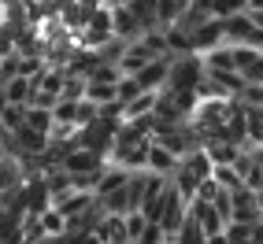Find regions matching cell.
Wrapping results in <instances>:
<instances>
[{
    "label": "cell",
    "mask_w": 263,
    "mask_h": 244,
    "mask_svg": "<svg viewBox=\"0 0 263 244\" xmlns=\"http://www.w3.org/2000/svg\"><path fill=\"white\" fill-rule=\"evenodd\" d=\"M137 240H141V244H163V240H167V233H163V226H160V222H152V218H148Z\"/></svg>",
    "instance_id": "83f0119b"
},
{
    "label": "cell",
    "mask_w": 263,
    "mask_h": 244,
    "mask_svg": "<svg viewBox=\"0 0 263 244\" xmlns=\"http://www.w3.org/2000/svg\"><path fill=\"white\" fill-rule=\"evenodd\" d=\"M126 45H130L126 37H115V33H111V37L104 41L97 52H100V59H104V63H115V67H119V59H122V52H126Z\"/></svg>",
    "instance_id": "d6986e66"
},
{
    "label": "cell",
    "mask_w": 263,
    "mask_h": 244,
    "mask_svg": "<svg viewBox=\"0 0 263 244\" xmlns=\"http://www.w3.org/2000/svg\"><path fill=\"white\" fill-rule=\"evenodd\" d=\"M100 115V108H97V100H89V96H82L78 100V115H74V122L78 126H85V122H93Z\"/></svg>",
    "instance_id": "4316f807"
},
{
    "label": "cell",
    "mask_w": 263,
    "mask_h": 244,
    "mask_svg": "<svg viewBox=\"0 0 263 244\" xmlns=\"http://www.w3.org/2000/svg\"><path fill=\"white\" fill-rule=\"evenodd\" d=\"M93 240H108V244H126L130 237H126V218L122 215H115V211H108L100 222H97V230H93Z\"/></svg>",
    "instance_id": "9c48e42d"
},
{
    "label": "cell",
    "mask_w": 263,
    "mask_h": 244,
    "mask_svg": "<svg viewBox=\"0 0 263 244\" xmlns=\"http://www.w3.org/2000/svg\"><path fill=\"white\" fill-rule=\"evenodd\" d=\"M0 133H4V126H0Z\"/></svg>",
    "instance_id": "1f68e13d"
},
{
    "label": "cell",
    "mask_w": 263,
    "mask_h": 244,
    "mask_svg": "<svg viewBox=\"0 0 263 244\" xmlns=\"http://www.w3.org/2000/svg\"><path fill=\"white\" fill-rule=\"evenodd\" d=\"M11 133H15V141H19V148H23V152H41V148L48 145V133L26 126V122H23V126H15Z\"/></svg>",
    "instance_id": "5bb4252c"
},
{
    "label": "cell",
    "mask_w": 263,
    "mask_h": 244,
    "mask_svg": "<svg viewBox=\"0 0 263 244\" xmlns=\"http://www.w3.org/2000/svg\"><path fill=\"white\" fill-rule=\"evenodd\" d=\"M189 41H193V52H212V48H219V45H226V30H222V19H208V23H200L197 30L189 33Z\"/></svg>",
    "instance_id": "5b68a950"
},
{
    "label": "cell",
    "mask_w": 263,
    "mask_h": 244,
    "mask_svg": "<svg viewBox=\"0 0 263 244\" xmlns=\"http://www.w3.org/2000/svg\"><path fill=\"white\" fill-rule=\"evenodd\" d=\"M115 130H119V122L97 115L93 122L78 126V145H82V148H93V152H100V155H108V152H111V137H115Z\"/></svg>",
    "instance_id": "7a4b0ae2"
},
{
    "label": "cell",
    "mask_w": 263,
    "mask_h": 244,
    "mask_svg": "<svg viewBox=\"0 0 263 244\" xmlns=\"http://www.w3.org/2000/svg\"><path fill=\"white\" fill-rule=\"evenodd\" d=\"M137 93H141V85H137V78H134V74H122V78L115 82V96H119L122 104H130Z\"/></svg>",
    "instance_id": "603a6c76"
},
{
    "label": "cell",
    "mask_w": 263,
    "mask_h": 244,
    "mask_svg": "<svg viewBox=\"0 0 263 244\" xmlns=\"http://www.w3.org/2000/svg\"><path fill=\"white\" fill-rule=\"evenodd\" d=\"M174 167H178V155L152 141V148H148V167H145V170H156V174H167V178H171Z\"/></svg>",
    "instance_id": "4fadbf2b"
},
{
    "label": "cell",
    "mask_w": 263,
    "mask_h": 244,
    "mask_svg": "<svg viewBox=\"0 0 263 244\" xmlns=\"http://www.w3.org/2000/svg\"><path fill=\"white\" fill-rule=\"evenodd\" d=\"M33 89H37V85H33L26 74H15V78H11V82H8L0 93H4V100H11V104H26Z\"/></svg>",
    "instance_id": "2e32d148"
},
{
    "label": "cell",
    "mask_w": 263,
    "mask_h": 244,
    "mask_svg": "<svg viewBox=\"0 0 263 244\" xmlns=\"http://www.w3.org/2000/svg\"><path fill=\"white\" fill-rule=\"evenodd\" d=\"M222 30H226V45L249 41V33H252V19H249V11H237V15H230V19H222Z\"/></svg>",
    "instance_id": "7c38bea8"
},
{
    "label": "cell",
    "mask_w": 263,
    "mask_h": 244,
    "mask_svg": "<svg viewBox=\"0 0 263 244\" xmlns=\"http://www.w3.org/2000/svg\"><path fill=\"white\" fill-rule=\"evenodd\" d=\"M230 196H234V215H230V218H237V222H256V218H263V207H259V200H256V189L237 185V189H230Z\"/></svg>",
    "instance_id": "52a82bcc"
},
{
    "label": "cell",
    "mask_w": 263,
    "mask_h": 244,
    "mask_svg": "<svg viewBox=\"0 0 263 244\" xmlns=\"http://www.w3.org/2000/svg\"><path fill=\"white\" fill-rule=\"evenodd\" d=\"M122 218H126V237H130V240H137V237H141V230H145V222H148V218H145L141 211H126Z\"/></svg>",
    "instance_id": "f1b7e54d"
},
{
    "label": "cell",
    "mask_w": 263,
    "mask_h": 244,
    "mask_svg": "<svg viewBox=\"0 0 263 244\" xmlns=\"http://www.w3.org/2000/svg\"><path fill=\"white\" fill-rule=\"evenodd\" d=\"M111 30H115V37H126V41L141 37V23H137V15L130 11V4L111 8Z\"/></svg>",
    "instance_id": "8fae6325"
},
{
    "label": "cell",
    "mask_w": 263,
    "mask_h": 244,
    "mask_svg": "<svg viewBox=\"0 0 263 244\" xmlns=\"http://www.w3.org/2000/svg\"><path fill=\"white\" fill-rule=\"evenodd\" d=\"M189 215L204 226V237L212 240V244H219V240H222V226H226V222H222V215L215 211V204H212V200L193 196V200H189Z\"/></svg>",
    "instance_id": "3957f363"
},
{
    "label": "cell",
    "mask_w": 263,
    "mask_h": 244,
    "mask_svg": "<svg viewBox=\"0 0 263 244\" xmlns=\"http://www.w3.org/2000/svg\"><path fill=\"white\" fill-rule=\"evenodd\" d=\"M97 108H100V118H111V122H122V118H126V104H122L119 96H111V100H100Z\"/></svg>",
    "instance_id": "cb8c5ba5"
},
{
    "label": "cell",
    "mask_w": 263,
    "mask_h": 244,
    "mask_svg": "<svg viewBox=\"0 0 263 244\" xmlns=\"http://www.w3.org/2000/svg\"><path fill=\"white\" fill-rule=\"evenodd\" d=\"M174 244H208L204 226L193 218L189 211H185V218H182V226H178V233H174Z\"/></svg>",
    "instance_id": "9a60e30c"
},
{
    "label": "cell",
    "mask_w": 263,
    "mask_h": 244,
    "mask_svg": "<svg viewBox=\"0 0 263 244\" xmlns=\"http://www.w3.org/2000/svg\"><path fill=\"white\" fill-rule=\"evenodd\" d=\"M189 0H156V23L160 26H171V23H178V15L185 11Z\"/></svg>",
    "instance_id": "e0dca14e"
},
{
    "label": "cell",
    "mask_w": 263,
    "mask_h": 244,
    "mask_svg": "<svg viewBox=\"0 0 263 244\" xmlns=\"http://www.w3.org/2000/svg\"><path fill=\"white\" fill-rule=\"evenodd\" d=\"M15 52V26L11 23H0V56Z\"/></svg>",
    "instance_id": "f546056e"
},
{
    "label": "cell",
    "mask_w": 263,
    "mask_h": 244,
    "mask_svg": "<svg viewBox=\"0 0 263 244\" xmlns=\"http://www.w3.org/2000/svg\"><path fill=\"white\" fill-rule=\"evenodd\" d=\"M60 96H67V100H82V96H85V78H82V74H67Z\"/></svg>",
    "instance_id": "484cf974"
},
{
    "label": "cell",
    "mask_w": 263,
    "mask_h": 244,
    "mask_svg": "<svg viewBox=\"0 0 263 244\" xmlns=\"http://www.w3.org/2000/svg\"><path fill=\"white\" fill-rule=\"evenodd\" d=\"M126 4L137 15V23H141V33L152 30V26H160V23H156V0H126Z\"/></svg>",
    "instance_id": "ac0fdd59"
},
{
    "label": "cell",
    "mask_w": 263,
    "mask_h": 244,
    "mask_svg": "<svg viewBox=\"0 0 263 244\" xmlns=\"http://www.w3.org/2000/svg\"><path fill=\"white\" fill-rule=\"evenodd\" d=\"M237 11H249V0H212V15L215 19H230Z\"/></svg>",
    "instance_id": "7402d4cb"
},
{
    "label": "cell",
    "mask_w": 263,
    "mask_h": 244,
    "mask_svg": "<svg viewBox=\"0 0 263 244\" xmlns=\"http://www.w3.org/2000/svg\"><path fill=\"white\" fill-rule=\"evenodd\" d=\"M26 126H33V130H41V133H48L52 130V108H33V104H26Z\"/></svg>",
    "instance_id": "ffe728a7"
},
{
    "label": "cell",
    "mask_w": 263,
    "mask_h": 244,
    "mask_svg": "<svg viewBox=\"0 0 263 244\" xmlns=\"http://www.w3.org/2000/svg\"><path fill=\"white\" fill-rule=\"evenodd\" d=\"M185 211H189V204L182 200V193H178L174 185H167V193H163V211H160V226H163L167 240H174V233H178Z\"/></svg>",
    "instance_id": "277c9868"
},
{
    "label": "cell",
    "mask_w": 263,
    "mask_h": 244,
    "mask_svg": "<svg viewBox=\"0 0 263 244\" xmlns=\"http://www.w3.org/2000/svg\"><path fill=\"white\" fill-rule=\"evenodd\" d=\"M249 19H252V26H263V8H249Z\"/></svg>",
    "instance_id": "4dcf8cb0"
},
{
    "label": "cell",
    "mask_w": 263,
    "mask_h": 244,
    "mask_svg": "<svg viewBox=\"0 0 263 244\" xmlns=\"http://www.w3.org/2000/svg\"><path fill=\"white\" fill-rule=\"evenodd\" d=\"M100 163H108V155H100V152H93V148H71L67 152V159H63V170L67 174H85V170H93V167H100Z\"/></svg>",
    "instance_id": "30bf717a"
},
{
    "label": "cell",
    "mask_w": 263,
    "mask_h": 244,
    "mask_svg": "<svg viewBox=\"0 0 263 244\" xmlns=\"http://www.w3.org/2000/svg\"><path fill=\"white\" fill-rule=\"evenodd\" d=\"M156 56H160V52H156L145 37H134V41L126 45V52H122V59H119V71H122V74H134V71H141L148 59H156Z\"/></svg>",
    "instance_id": "8992f818"
},
{
    "label": "cell",
    "mask_w": 263,
    "mask_h": 244,
    "mask_svg": "<svg viewBox=\"0 0 263 244\" xmlns=\"http://www.w3.org/2000/svg\"><path fill=\"white\" fill-rule=\"evenodd\" d=\"M167 67H171V56H156V59H148V63L141 67V71H134V78H137L141 89H163Z\"/></svg>",
    "instance_id": "ba28073f"
},
{
    "label": "cell",
    "mask_w": 263,
    "mask_h": 244,
    "mask_svg": "<svg viewBox=\"0 0 263 244\" xmlns=\"http://www.w3.org/2000/svg\"><path fill=\"white\" fill-rule=\"evenodd\" d=\"M41 222H45V233H48V240H52V237H60V233H63V226H67V218L56 211V207L41 211Z\"/></svg>",
    "instance_id": "d4e9b609"
},
{
    "label": "cell",
    "mask_w": 263,
    "mask_h": 244,
    "mask_svg": "<svg viewBox=\"0 0 263 244\" xmlns=\"http://www.w3.org/2000/svg\"><path fill=\"white\" fill-rule=\"evenodd\" d=\"M204 78V56L200 52H178L171 56L167 67V89H197V82Z\"/></svg>",
    "instance_id": "6da1fadb"
},
{
    "label": "cell",
    "mask_w": 263,
    "mask_h": 244,
    "mask_svg": "<svg viewBox=\"0 0 263 244\" xmlns=\"http://www.w3.org/2000/svg\"><path fill=\"white\" fill-rule=\"evenodd\" d=\"M74 115H78V100L60 96V100H56V108H52V122H71V126H78Z\"/></svg>",
    "instance_id": "44dd1931"
}]
</instances>
